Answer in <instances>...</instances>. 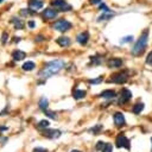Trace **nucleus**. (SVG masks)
<instances>
[{"mask_svg":"<svg viewBox=\"0 0 152 152\" xmlns=\"http://www.w3.org/2000/svg\"><path fill=\"white\" fill-rule=\"evenodd\" d=\"M65 65V62L62 59H55L51 62H48L44 68L38 72V76L42 78H48L55 74H57L58 71H61Z\"/></svg>","mask_w":152,"mask_h":152,"instance_id":"f257e3e1","label":"nucleus"},{"mask_svg":"<svg viewBox=\"0 0 152 152\" xmlns=\"http://www.w3.org/2000/svg\"><path fill=\"white\" fill-rule=\"evenodd\" d=\"M147 42H148V31L145 30V31L139 36L138 40L135 42L134 46L132 48V50H131L132 55H133V56H140V55L145 51V49H146V46H147Z\"/></svg>","mask_w":152,"mask_h":152,"instance_id":"f03ea898","label":"nucleus"},{"mask_svg":"<svg viewBox=\"0 0 152 152\" xmlns=\"http://www.w3.org/2000/svg\"><path fill=\"white\" fill-rule=\"evenodd\" d=\"M71 27H72V24L66 19H61V20H57L56 23L52 24V28L56 31H59V32L69 31Z\"/></svg>","mask_w":152,"mask_h":152,"instance_id":"7ed1b4c3","label":"nucleus"},{"mask_svg":"<svg viewBox=\"0 0 152 152\" xmlns=\"http://www.w3.org/2000/svg\"><path fill=\"white\" fill-rule=\"evenodd\" d=\"M51 5L57 11H61V12H68V11H70L72 8L71 5L68 1H65V0H52L51 1Z\"/></svg>","mask_w":152,"mask_h":152,"instance_id":"20e7f679","label":"nucleus"},{"mask_svg":"<svg viewBox=\"0 0 152 152\" xmlns=\"http://www.w3.org/2000/svg\"><path fill=\"white\" fill-rule=\"evenodd\" d=\"M128 80V72L127 71H119L114 75H112L110 82H114L116 84H122Z\"/></svg>","mask_w":152,"mask_h":152,"instance_id":"39448f33","label":"nucleus"},{"mask_svg":"<svg viewBox=\"0 0 152 152\" xmlns=\"http://www.w3.org/2000/svg\"><path fill=\"white\" fill-rule=\"evenodd\" d=\"M115 144H116L118 147H125V148H127V150L131 148L129 140H128V139L126 138V135L122 134V133H120V134L116 137V139H115Z\"/></svg>","mask_w":152,"mask_h":152,"instance_id":"423d86ee","label":"nucleus"},{"mask_svg":"<svg viewBox=\"0 0 152 152\" xmlns=\"http://www.w3.org/2000/svg\"><path fill=\"white\" fill-rule=\"evenodd\" d=\"M131 99H132V91L125 88V89L121 90V94H120V97H119L118 103H119V104H125V103H127Z\"/></svg>","mask_w":152,"mask_h":152,"instance_id":"0eeeda50","label":"nucleus"},{"mask_svg":"<svg viewBox=\"0 0 152 152\" xmlns=\"http://www.w3.org/2000/svg\"><path fill=\"white\" fill-rule=\"evenodd\" d=\"M124 64V61L119 57H114V58H109L107 61V66L110 68V69H115V68H120Z\"/></svg>","mask_w":152,"mask_h":152,"instance_id":"6e6552de","label":"nucleus"},{"mask_svg":"<svg viewBox=\"0 0 152 152\" xmlns=\"http://www.w3.org/2000/svg\"><path fill=\"white\" fill-rule=\"evenodd\" d=\"M57 11L56 10H52V8H45L42 13V17L45 19V20H51V19H55L57 17Z\"/></svg>","mask_w":152,"mask_h":152,"instance_id":"1a4fd4ad","label":"nucleus"},{"mask_svg":"<svg viewBox=\"0 0 152 152\" xmlns=\"http://www.w3.org/2000/svg\"><path fill=\"white\" fill-rule=\"evenodd\" d=\"M76 40H77V43H80L81 45H86V44L88 43V40H89V33H88L87 31H83V32L78 33L77 37H76Z\"/></svg>","mask_w":152,"mask_h":152,"instance_id":"9d476101","label":"nucleus"},{"mask_svg":"<svg viewBox=\"0 0 152 152\" xmlns=\"http://www.w3.org/2000/svg\"><path fill=\"white\" fill-rule=\"evenodd\" d=\"M114 122H115V125L118 127H122L125 125V122H126L125 121V116H124V114L121 112H116L114 114Z\"/></svg>","mask_w":152,"mask_h":152,"instance_id":"9b49d317","label":"nucleus"},{"mask_svg":"<svg viewBox=\"0 0 152 152\" xmlns=\"http://www.w3.org/2000/svg\"><path fill=\"white\" fill-rule=\"evenodd\" d=\"M28 7L32 10V11H37V10H40L43 7V1L40 0H30L28 1Z\"/></svg>","mask_w":152,"mask_h":152,"instance_id":"f8f14e48","label":"nucleus"},{"mask_svg":"<svg viewBox=\"0 0 152 152\" xmlns=\"http://www.w3.org/2000/svg\"><path fill=\"white\" fill-rule=\"evenodd\" d=\"M43 134L48 138H51V139H55V138H58L61 135V132L58 129H45L43 132Z\"/></svg>","mask_w":152,"mask_h":152,"instance_id":"ddd939ff","label":"nucleus"},{"mask_svg":"<svg viewBox=\"0 0 152 152\" xmlns=\"http://www.w3.org/2000/svg\"><path fill=\"white\" fill-rule=\"evenodd\" d=\"M56 42H57V44L59 45V46H62V48H66V46H69L70 45V38H68V37H59V38H57L56 39Z\"/></svg>","mask_w":152,"mask_h":152,"instance_id":"4468645a","label":"nucleus"},{"mask_svg":"<svg viewBox=\"0 0 152 152\" xmlns=\"http://www.w3.org/2000/svg\"><path fill=\"white\" fill-rule=\"evenodd\" d=\"M25 57H26V53L24 51H21V50H15V51L12 52V58L14 61H21Z\"/></svg>","mask_w":152,"mask_h":152,"instance_id":"2eb2a0df","label":"nucleus"},{"mask_svg":"<svg viewBox=\"0 0 152 152\" xmlns=\"http://www.w3.org/2000/svg\"><path fill=\"white\" fill-rule=\"evenodd\" d=\"M114 12H112V11H107V12H103L99 18H97V21H104V20H109L110 18H113L114 17Z\"/></svg>","mask_w":152,"mask_h":152,"instance_id":"dca6fc26","label":"nucleus"},{"mask_svg":"<svg viewBox=\"0 0 152 152\" xmlns=\"http://www.w3.org/2000/svg\"><path fill=\"white\" fill-rule=\"evenodd\" d=\"M115 96H116L115 91H114V90H110V89L103 90V91L100 94V97H103V99H114Z\"/></svg>","mask_w":152,"mask_h":152,"instance_id":"f3484780","label":"nucleus"},{"mask_svg":"<svg viewBox=\"0 0 152 152\" xmlns=\"http://www.w3.org/2000/svg\"><path fill=\"white\" fill-rule=\"evenodd\" d=\"M12 23H13V25H14V27L15 28H18V30H21V28H24V26H25V24H24V21L21 20V19H18V18H12V20H11Z\"/></svg>","mask_w":152,"mask_h":152,"instance_id":"a211bd4d","label":"nucleus"},{"mask_svg":"<svg viewBox=\"0 0 152 152\" xmlns=\"http://www.w3.org/2000/svg\"><path fill=\"white\" fill-rule=\"evenodd\" d=\"M86 90H81V89H75L74 90V93H72V96H74V99H76V100H80V99H83L84 96H86Z\"/></svg>","mask_w":152,"mask_h":152,"instance_id":"6ab92c4d","label":"nucleus"},{"mask_svg":"<svg viewBox=\"0 0 152 152\" xmlns=\"http://www.w3.org/2000/svg\"><path fill=\"white\" fill-rule=\"evenodd\" d=\"M21 68H23V70H24V71H31V70H33V69L36 68V64H34L33 62H31V61H28V62H26V63H24Z\"/></svg>","mask_w":152,"mask_h":152,"instance_id":"aec40b11","label":"nucleus"},{"mask_svg":"<svg viewBox=\"0 0 152 152\" xmlns=\"http://www.w3.org/2000/svg\"><path fill=\"white\" fill-rule=\"evenodd\" d=\"M142 109H144V103H142V102H138V103H135V104L133 106V108H132V110H133L134 114H139V113H141Z\"/></svg>","mask_w":152,"mask_h":152,"instance_id":"412c9836","label":"nucleus"},{"mask_svg":"<svg viewBox=\"0 0 152 152\" xmlns=\"http://www.w3.org/2000/svg\"><path fill=\"white\" fill-rule=\"evenodd\" d=\"M48 104H49V101H48L46 97H42V99L39 100V107H40L43 110L48 109Z\"/></svg>","mask_w":152,"mask_h":152,"instance_id":"4be33fe9","label":"nucleus"},{"mask_svg":"<svg viewBox=\"0 0 152 152\" xmlns=\"http://www.w3.org/2000/svg\"><path fill=\"white\" fill-rule=\"evenodd\" d=\"M133 40V36H126L124 38H121L120 40V44H126V43H131Z\"/></svg>","mask_w":152,"mask_h":152,"instance_id":"5701e85b","label":"nucleus"},{"mask_svg":"<svg viewBox=\"0 0 152 152\" xmlns=\"http://www.w3.org/2000/svg\"><path fill=\"white\" fill-rule=\"evenodd\" d=\"M38 128H48L49 127V121L48 120H42L38 125H37Z\"/></svg>","mask_w":152,"mask_h":152,"instance_id":"b1692460","label":"nucleus"},{"mask_svg":"<svg viewBox=\"0 0 152 152\" xmlns=\"http://www.w3.org/2000/svg\"><path fill=\"white\" fill-rule=\"evenodd\" d=\"M34 13H36V12H33L31 8H30V10L24 8V10L20 11V14H23V15H31V14H34Z\"/></svg>","mask_w":152,"mask_h":152,"instance_id":"393cba45","label":"nucleus"},{"mask_svg":"<svg viewBox=\"0 0 152 152\" xmlns=\"http://www.w3.org/2000/svg\"><path fill=\"white\" fill-rule=\"evenodd\" d=\"M90 61H91L94 64H100V63L102 62V59H101L99 56H93V57H90Z\"/></svg>","mask_w":152,"mask_h":152,"instance_id":"a878e982","label":"nucleus"},{"mask_svg":"<svg viewBox=\"0 0 152 152\" xmlns=\"http://www.w3.org/2000/svg\"><path fill=\"white\" fill-rule=\"evenodd\" d=\"M112 151H113V146H112V144H108V142L102 148V152H112Z\"/></svg>","mask_w":152,"mask_h":152,"instance_id":"bb28decb","label":"nucleus"},{"mask_svg":"<svg viewBox=\"0 0 152 152\" xmlns=\"http://www.w3.org/2000/svg\"><path fill=\"white\" fill-rule=\"evenodd\" d=\"M44 112H45V114H46L49 118H51V119H56V118H57V114L53 113V112H50V110H48V109H45Z\"/></svg>","mask_w":152,"mask_h":152,"instance_id":"cd10ccee","label":"nucleus"},{"mask_svg":"<svg viewBox=\"0 0 152 152\" xmlns=\"http://www.w3.org/2000/svg\"><path fill=\"white\" fill-rule=\"evenodd\" d=\"M146 64L152 66V51H151V52L147 55V57H146Z\"/></svg>","mask_w":152,"mask_h":152,"instance_id":"c85d7f7f","label":"nucleus"},{"mask_svg":"<svg viewBox=\"0 0 152 152\" xmlns=\"http://www.w3.org/2000/svg\"><path fill=\"white\" fill-rule=\"evenodd\" d=\"M102 81V77L100 76L99 78H95V80H89V83L90 84H97V83H100Z\"/></svg>","mask_w":152,"mask_h":152,"instance_id":"c756f323","label":"nucleus"},{"mask_svg":"<svg viewBox=\"0 0 152 152\" xmlns=\"http://www.w3.org/2000/svg\"><path fill=\"white\" fill-rule=\"evenodd\" d=\"M100 129H102V126L101 125H97L96 127H93L91 129H90V132H94V133H97Z\"/></svg>","mask_w":152,"mask_h":152,"instance_id":"7c9ffc66","label":"nucleus"},{"mask_svg":"<svg viewBox=\"0 0 152 152\" xmlns=\"http://www.w3.org/2000/svg\"><path fill=\"white\" fill-rule=\"evenodd\" d=\"M104 145H106L104 142H102V141H99V142H97V145H96V150H101V151H102V148L104 147Z\"/></svg>","mask_w":152,"mask_h":152,"instance_id":"2f4dec72","label":"nucleus"},{"mask_svg":"<svg viewBox=\"0 0 152 152\" xmlns=\"http://www.w3.org/2000/svg\"><path fill=\"white\" fill-rule=\"evenodd\" d=\"M7 37H8V34H7L6 32H4V33H2V37H1V42H2V43H6V42H7Z\"/></svg>","mask_w":152,"mask_h":152,"instance_id":"473e14b6","label":"nucleus"},{"mask_svg":"<svg viewBox=\"0 0 152 152\" xmlns=\"http://www.w3.org/2000/svg\"><path fill=\"white\" fill-rule=\"evenodd\" d=\"M103 0H89V2L91 4V5H97V4H100V2H102Z\"/></svg>","mask_w":152,"mask_h":152,"instance_id":"72a5a7b5","label":"nucleus"},{"mask_svg":"<svg viewBox=\"0 0 152 152\" xmlns=\"http://www.w3.org/2000/svg\"><path fill=\"white\" fill-rule=\"evenodd\" d=\"M33 152H46V150H44V148H34Z\"/></svg>","mask_w":152,"mask_h":152,"instance_id":"f704fd0d","label":"nucleus"},{"mask_svg":"<svg viewBox=\"0 0 152 152\" xmlns=\"http://www.w3.org/2000/svg\"><path fill=\"white\" fill-rule=\"evenodd\" d=\"M44 38H43V36H37L36 37V42H42Z\"/></svg>","mask_w":152,"mask_h":152,"instance_id":"c9c22d12","label":"nucleus"},{"mask_svg":"<svg viewBox=\"0 0 152 152\" xmlns=\"http://www.w3.org/2000/svg\"><path fill=\"white\" fill-rule=\"evenodd\" d=\"M34 25H36L34 21H28V26H30V27H34Z\"/></svg>","mask_w":152,"mask_h":152,"instance_id":"e433bc0d","label":"nucleus"},{"mask_svg":"<svg viewBox=\"0 0 152 152\" xmlns=\"http://www.w3.org/2000/svg\"><path fill=\"white\" fill-rule=\"evenodd\" d=\"M70 152H81V151H78V150H72V151H70Z\"/></svg>","mask_w":152,"mask_h":152,"instance_id":"4c0bfd02","label":"nucleus"},{"mask_svg":"<svg viewBox=\"0 0 152 152\" xmlns=\"http://www.w3.org/2000/svg\"><path fill=\"white\" fill-rule=\"evenodd\" d=\"M2 1H4V0H0V4H1V2H2Z\"/></svg>","mask_w":152,"mask_h":152,"instance_id":"58836bf2","label":"nucleus"},{"mask_svg":"<svg viewBox=\"0 0 152 152\" xmlns=\"http://www.w3.org/2000/svg\"><path fill=\"white\" fill-rule=\"evenodd\" d=\"M151 141H152V138H151Z\"/></svg>","mask_w":152,"mask_h":152,"instance_id":"ea45409f","label":"nucleus"}]
</instances>
